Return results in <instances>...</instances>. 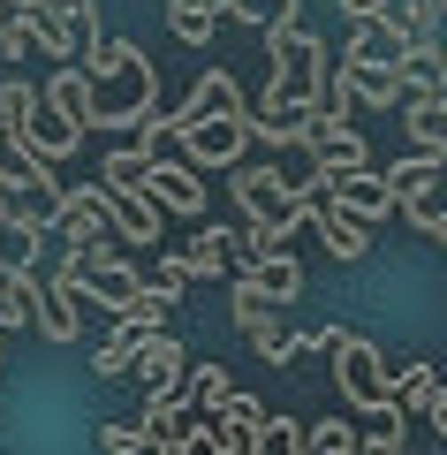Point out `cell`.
I'll return each instance as SVG.
<instances>
[{
  "label": "cell",
  "instance_id": "obj_1",
  "mask_svg": "<svg viewBox=\"0 0 447 455\" xmlns=\"http://www.w3.org/2000/svg\"><path fill=\"white\" fill-rule=\"evenodd\" d=\"M76 76H84V114H76L84 130H137L160 107V68L129 38H92L76 53Z\"/></svg>",
  "mask_w": 447,
  "mask_h": 455
},
{
  "label": "cell",
  "instance_id": "obj_2",
  "mask_svg": "<svg viewBox=\"0 0 447 455\" xmlns=\"http://www.w3.org/2000/svg\"><path fill=\"white\" fill-rule=\"evenodd\" d=\"M326 84H334V61H326L319 31H304V23L266 31V107L258 114H311Z\"/></svg>",
  "mask_w": 447,
  "mask_h": 455
},
{
  "label": "cell",
  "instance_id": "obj_3",
  "mask_svg": "<svg viewBox=\"0 0 447 455\" xmlns=\"http://www.w3.org/2000/svg\"><path fill=\"white\" fill-rule=\"evenodd\" d=\"M334 379H341V395H349L364 418H379L387 410V357H379V341H364V334H349V326H334Z\"/></svg>",
  "mask_w": 447,
  "mask_h": 455
},
{
  "label": "cell",
  "instance_id": "obj_4",
  "mask_svg": "<svg viewBox=\"0 0 447 455\" xmlns=\"http://www.w3.org/2000/svg\"><path fill=\"white\" fill-rule=\"evenodd\" d=\"M175 145H182V167L205 175V167H235L251 152V130H243V114H197L175 130Z\"/></svg>",
  "mask_w": 447,
  "mask_h": 455
},
{
  "label": "cell",
  "instance_id": "obj_5",
  "mask_svg": "<svg viewBox=\"0 0 447 455\" xmlns=\"http://www.w3.org/2000/svg\"><path fill=\"white\" fill-rule=\"evenodd\" d=\"M402 53H410V38H402L395 8H379V16H356V23H349V46H341L334 68H371V76H395Z\"/></svg>",
  "mask_w": 447,
  "mask_h": 455
},
{
  "label": "cell",
  "instance_id": "obj_6",
  "mask_svg": "<svg viewBox=\"0 0 447 455\" xmlns=\"http://www.w3.org/2000/svg\"><path fill=\"white\" fill-rule=\"evenodd\" d=\"M144 197L160 205V220H205V175H190L182 160H144Z\"/></svg>",
  "mask_w": 447,
  "mask_h": 455
},
{
  "label": "cell",
  "instance_id": "obj_7",
  "mask_svg": "<svg viewBox=\"0 0 447 455\" xmlns=\"http://www.w3.org/2000/svg\"><path fill=\"white\" fill-rule=\"evenodd\" d=\"M53 235H61L68 251H92V243H107V228H114V205H107V190L99 182H84V190H61V205H53Z\"/></svg>",
  "mask_w": 447,
  "mask_h": 455
},
{
  "label": "cell",
  "instance_id": "obj_8",
  "mask_svg": "<svg viewBox=\"0 0 447 455\" xmlns=\"http://www.w3.org/2000/svg\"><path fill=\"white\" fill-rule=\"evenodd\" d=\"M129 372H137L144 403H160V395H175V387H182V372H190V349L175 341V326H160V334H144V341H137Z\"/></svg>",
  "mask_w": 447,
  "mask_h": 455
},
{
  "label": "cell",
  "instance_id": "obj_9",
  "mask_svg": "<svg viewBox=\"0 0 447 455\" xmlns=\"http://www.w3.org/2000/svg\"><path fill=\"white\" fill-rule=\"evenodd\" d=\"M16 296H23V319H31L46 341H76V296H68L53 274H23Z\"/></svg>",
  "mask_w": 447,
  "mask_h": 455
},
{
  "label": "cell",
  "instance_id": "obj_10",
  "mask_svg": "<svg viewBox=\"0 0 447 455\" xmlns=\"http://www.w3.org/2000/svg\"><path fill=\"white\" fill-rule=\"evenodd\" d=\"M319 205L326 212H341V220H356V228H371V220H395V205H387V182L371 175H326L319 182Z\"/></svg>",
  "mask_w": 447,
  "mask_h": 455
},
{
  "label": "cell",
  "instance_id": "obj_11",
  "mask_svg": "<svg viewBox=\"0 0 447 455\" xmlns=\"http://www.w3.org/2000/svg\"><path fill=\"white\" fill-rule=\"evenodd\" d=\"M304 152H311V167H319V175H364V167H371V145H364V130H356V122H311Z\"/></svg>",
  "mask_w": 447,
  "mask_h": 455
},
{
  "label": "cell",
  "instance_id": "obj_12",
  "mask_svg": "<svg viewBox=\"0 0 447 455\" xmlns=\"http://www.w3.org/2000/svg\"><path fill=\"white\" fill-rule=\"evenodd\" d=\"M227 311H235V326L251 334V349H258L266 364H288V357H296V334L281 326V311H273V304H258V296L243 289V281L227 289Z\"/></svg>",
  "mask_w": 447,
  "mask_h": 455
},
{
  "label": "cell",
  "instance_id": "obj_13",
  "mask_svg": "<svg viewBox=\"0 0 447 455\" xmlns=\"http://www.w3.org/2000/svg\"><path fill=\"white\" fill-rule=\"evenodd\" d=\"M243 107H251V99H243V84L227 76V68H205V76H197L175 107H160V122H167V137H175L182 122H197V114H243Z\"/></svg>",
  "mask_w": 447,
  "mask_h": 455
},
{
  "label": "cell",
  "instance_id": "obj_14",
  "mask_svg": "<svg viewBox=\"0 0 447 455\" xmlns=\"http://www.w3.org/2000/svg\"><path fill=\"white\" fill-rule=\"evenodd\" d=\"M235 212H243V228L251 220H296V205H288V190L273 182V167H235Z\"/></svg>",
  "mask_w": 447,
  "mask_h": 455
},
{
  "label": "cell",
  "instance_id": "obj_15",
  "mask_svg": "<svg viewBox=\"0 0 447 455\" xmlns=\"http://www.w3.org/2000/svg\"><path fill=\"white\" fill-rule=\"evenodd\" d=\"M235 281H243V289L258 296V304H273V311H281L288 296H304V266L288 259V251H273V259H251V266H243Z\"/></svg>",
  "mask_w": 447,
  "mask_h": 455
},
{
  "label": "cell",
  "instance_id": "obj_16",
  "mask_svg": "<svg viewBox=\"0 0 447 455\" xmlns=\"http://www.w3.org/2000/svg\"><path fill=\"white\" fill-rule=\"evenodd\" d=\"M447 92V68H440V46H410L395 61V99L410 107V99H440Z\"/></svg>",
  "mask_w": 447,
  "mask_h": 455
},
{
  "label": "cell",
  "instance_id": "obj_17",
  "mask_svg": "<svg viewBox=\"0 0 447 455\" xmlns=\"http://www.w3.org/2000/svg\"><path fill=\"white\" fill-rule=\"evenodd\" d=\"M182 259H190V274L227 281V274H235V228H227V220H197V243L182 251Z\"/></svg>",
  "mask_w": 447,
  "mask_h": 455
},
{
  "label": "cell",
  "instance_id": "obj_18",
  "mask_svg": "<svg viewBox=\"0 0 447 455\" xmlns=\"http://www.w3.org/2000/svg\"><path fill=\"white\" fill-rule=\"evenodd\" d=\"M38 251H46V228H31V220H0V281L38 274Z\"/></svg>",
  "mask_w": 447,
  "mask_h": 455
},
{
  "label": "cell",
  "instance_id": "obj_19",
  "mask_svg": "<svg viewBox=\"0 0 447 455\" xmlns=\"http://www.w3.org/2000/svg\"><path fill=\"white\" fill-rule=\"evenodd\" d=\"M402 122H410V152L417 160H447V107L440 99H410Z\"/></svg>",
  "mask_w": 447,
  "mask_h": 455
},
{
  "label": "cell",
  "instance_id": "obj_20",
  "mask_svg": "<svg viewBox=\"0 0 447 455\" xmlns=\"http://www.w3.org/2000/svg\"><path fill=\"white\" fill-rule=\"evenodd\" d=\"M387 205H425V197H432V182H440V160H417V152H410V160H395V167H387Z\"/></svg>",
  "mask_w": 447,
  "mask_h": 455
},
{
  "label": "cell",
  "instance_id": "obj_21",
  "mask_svg": "<svg viewBox=\"0 0 447 455\" xmlns=\"http://www.w3.org/2000/svg\"><path fill=\"white\" fill-rule=\"evenodd\" d=\"M107 205H114V235H122L129 251L160 243V205H152V197H107Z\"/></svg>",
  "mask_w": 447,
  "mask_h": 455
},
{
  "label": "cell",
  "instance_id": "obj_22",
  "mask_svg": "<svg viewBox=\"0 0 447 455\" xmlns=\"http://www.w3.org/2000/svg\"><path fill=\"white\" fill-rule=\"evenodd\" d=\"M190 410H182V395H160V403H144V418H137V433H144V448H175L182 433H190Z\"/></svg>",
  "mask_w": 447,
  "mask_h": 455
},
{
  "label": "cell",
  "instance_id": "obj_23",
  "mask_svg": "<svg viewBox=\"0 0 447 455\" xmlns=\"http://www.w3.org/2000/svg\"><path fill=\"white\" fill-rule=\"evenodd\" d=\"M311 228L326 235V259H341V266H356V259L371 251V228L341 220V212H326V205H311Z\"/></svg>",
  "mask_w": 447,
  "mask_h": 455
},
{
  "label": "cell",
  "instance_id": "obj_24",
  "mask_svg": "<svg viewBox=\"0 0 447 455\" xmlns=\"http://www.w3.org/2000/svg\"><path fill=\"white\" fill-rule=\"evenodd\" d=\"M235 387V379H227V364H190V372H182V410H190V418H212V410H220V395Z\"/></svg>",
  "mask_w": 447,
  "mask_h": 455
},
{
  "label": "cell",
  "instance_id": "obj_25",
  "mask_svg": "<svg viewBox=\"0 0 447 455\" xmlns=\"http://www.w3.org/2000/svg\"><path fill=\"white\" fill-rule=\"evenodd\" d=\"M144 160H152V152L114 145L107 160H99V190H107V197H144Z\"/></svg>",
  "mask_w": 447,
  "mask_h": 455
},
{
  "label": "cell",
  "instance_id": "obj_26",
  "mask_svg": "<svg viewBox=\"0 0 447 455\" xmlns=\"http://www.w3.org/2000/svg\"><path fill=\"white\" fill-rule=\"evenodd\" d=\"M38 8L53 16V31H61L76 53L92 46V38H107V31H99V0H38Z\"/></svg>",
  "mask_w": 447,
  "mask_h": 455
},
{
  "label": "cell",
  "instance_id": "obj_27",
  "mask_svg": "<svg viewBox=\"0 0 447 455\" xmlns=\"http://www.w3.org/2000/svg\"><path fill=\"white\" fill-rule=\"evenodd\" d=\"M220 16L251 23L258 38H266V31H288V23H304V16H296V0H220Z\"/></svg>",
  "mask_w": 447,
  "mask_h": 455
},
{
  "label": "cell",
  "instance_id": "obj_28",
  "mask_svg": "<svg viewBox=\"0 0 447 455\" xmlns=\"http://www.w3.org/2000/svg\"><path fill=\"white\" fill-rule=\"evenodd\" d=\"M432 395H440V372H432V364H402V372L387 379V403H395L402 418H410V410H425Z\"/></svg>",
  "mask_w": 447,
  "mask_h": 455
},
{
  "label": "cell",
  "instance_id": "obj_29",
  "mask_svg": "<svg viewBox=\"0 0 447 455\" xmlns=\"http://www.w3.org/2000/svg\"><path fill=\"white\" fill-rule=\"evenodd\" d=\"M167 31H175L182 46H205V38L220 31V8H205V0H167Z\"/></svg>",
  "mask_w": 447,
  "mask_h": 455
},
{
  "label": "cell",
  "instance_id": "obj_30",
  "mask_svg": "<svg viewBox=\"0 0 447 455\" xmlns=\"http://www.w3.org/2000/svg\"><path fill=\"white\" fill-rule=\"evenodd\" d=\"M137 341H144L137 326H122V319H114V334L92 349V372H99V379H122V372H129V357H137Z\"/></svg>",
  "mask_w": 447,
  "mask_h": 455
},
{
  "label": "cell",
  "instance_id": "obj_31",
  "mask_svg": "<svg viewBox=\"0 0 447 455\" xmlns=\"http://www.w3.org/2000/svg\"><path fill=\"white\" fill-rule=\"evenodd\" d=\"M251 455H304V425L296 418H258L251 425Z\"/></svg>",
  "mask_w": 447,
  "mask_h": 455
},
{
  "label": "cell",
  "instance_id": "obj_32",
  "mask_svg": "<svg viewBox=\"0 0 447 455\" xmlns=\"http://www.w3.org/2000/svg\"><path fill=\"white\" fill-rule=\"evenodd\" d=\"M304 455H356V425H349V418L304 425Z\"/></svg>",
  "mask_w": 447,
  "mask_h": 455
},
{
  "label": "cell",
  "instance_id": "obj_33",
  "mask_svg": "<svg viewBox=\"0 0 447 455\" xmlns=\"http://www.w3.org/2000/svg\"><path fill=\"white\" fill-rule=\"evenodd\" d=\"M122 326H137V334H160V326H175V304H167L160 289H137L122 311Z\"/></svg>",
  "mask_w": 447,
  "mask_h": 455
},
{
  "label": "cell",
  "instance_id": "obj_34",
  "mask_svg": "<svg viewBox=\"0 0 447 455\" xmlns=\"http://www.w3.org/2000/svg\"><path fill=\"white\" fill-rule=\"evenodd\" d=\"M31 99H38V84H23V76L0 84V137H8V145L23 137V114H31Z\"/></svg>",
  "mask_w": 447,
  "mask_h": 455
},
{
  "label": "cell",
  "instance_id": "obj_35",
  "mask_svg": "<svg viewBox=\"0 0 447 455\" xmlns=\"http://www.w3.org/2000/svg\"><path fill=\"white\" fill-rule=\"evenodd\" d=\"M258 418H266V403H258V395H243V387H227L220 410H212V425H227V433H251Z\"/></svg>",
  "mask_w": 447,
  "mask_h": 455
},
{
  "label": "cell",
  "instance_id": "obj_36",
  "mask_svg": "<svg viewBox=\"0 0 447 455\" xmlns=\"http://www.w3.org/2000/svg\"><path fill=\"white\" fill-rule=\"evenodd\" d=\"M190 259H182V251H167V259H160V274H152V281H144V289H160L167 296V304H182V289H190Z\"/></svg>",
  "mask_w": 447,
  "mask_h": 455
},
{
  "label": "cell",
  "instance_id": "obj_37",
  "mask_svg": "<svg viewBox=\"0 0 447 455\" xmlns=\"http://www.w3.org/2000/svg\"><path fill=\"white\" fill-rule=\"evenodd\" d=\"M99 448H107V455H144L137 418H114V425H99Z\"/></svg>",
  "mask_w": 447,
  "mask_h": 455
},
{
  "label": "cell",
  "instance_id": "obj_38",
  "mask_svg": "<svg viewBox=\"0 0 447 455\" xmlns=\"http://www.w3.org/2000/svg\"><path fill=\"white\" fill-rule=\"evenodd\" d=\"M402 220L425 235V243H447V220H440V197H425V205H402Z\"/></svg>",
  "mask_w": 447,
  "mask_h": 455
},
{
  "label": "cell",
  "instance_id": "obj_39",
  "mask_svg": "<svg viewBox=\"0 0 447 455\" xmlns=\"http://www.w3.org/2000/svg\"><path fill=\"white\" fill-rule=\"evenodd\" d=\"M341 8H349V23H356V16H379L387 0H341Z\"/></svg>",
  "mask_w": 447,
  "mask_h": 455
},
{
  "label": "cell",
  "instance_id": "obj_40",
  "mask_svg": "<svg viewBox=\"0 0 447 455\" xmlns=\"http://www.w3.org/2000/svg\"><path fill=\"white\" fill-rule=\"evenodd\" d=\"M356 455H410V448H379V440H356Z\"/></svg>",
  "mask_w": 447,
  "mask_h": 455
},
{
  "label": "cell",
  "instance_id": "obj_41",
  "mask_svg": "<svg viewBox=\"0 0 447 455\" xmlns=\"http://www.w3.org/2000/svg\"><path fill=\"white\" fill-rule=\"evenodd\" d=\"M8 23H16V8H8V0H0V38H8Z\"/></svg>",
  "mask_w": 447,
  "mask_h": 455
},
{
  "label": "cell",
  "instance_id": "obj_42",
  "mask_svg": "<svg viewBox=\"0 0 447 455\" xmlns=\"http://www.w3.org/2000/svg\"><path fill=\"white\" fill-rule=\"evenodd\" d=\"M8 8H23V0H8Z\"/></svg>",
  "mask_w": 447,
  "mask_h": 455
}]
</instances>
